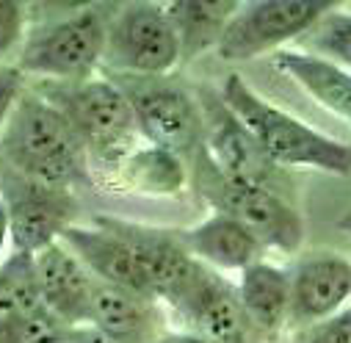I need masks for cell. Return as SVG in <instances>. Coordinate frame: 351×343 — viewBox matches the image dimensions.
<instances>
[{"mask_svg": "<svg viewBox=\"0 0 351 343\" xmlns=\"http://www.w3.org/2000/svg\"><path fill=\"white\" fill-rule=\"evenodd\" d=\"M64 343H111V340H106L97 329H92V327H77V329H69L66 332V340Z\"/></svg>", "mask_w": 351, "mask_h": 343, "instance_id": "83f0119b", "label": "cell"}, {"mask_svg": "<svg viewBox=\"0 0 351 343\" xmlns=\"http://www.w3.org/2000/svg\"><path fill=\"white\" fill-rule=\"evenodd\" d=\"M274 61L280 72L296 80L315 103H321L335 117L351 125V72L348 69L321 56H313L307 50H282L274 56Z\"/></svg>", "mask_w": 351, "mask_h": 343, "instance_id": "d6986e66", "label": "cell"}, {"mask_svg": "<svg viewBox=\"0 0 351 343\" xmlns=\"http://www.w3.org/2000/svg\"><path fill=\"white\" fill-rule=\"evenodd\" d=\"M100 219L133 246L152 296L163 302L166 307H171L186 294V288L194 283L197 272L202 269V263L183 246L178 233L149 230V227L122 222V219H106V216Z\"/></svg>", "mask_w": 351, "mask_h": 343, "instance_id": "7c38bea8", "label": "cell"}, {"mask_svg": "<svg viewBox=\"0 0 351 343\" xmlns=\"http://www.w3.org/2000/svg\"><path fill=\"white\" fill-rule=\"evenodd\" d=\"M158 343H213V340H208L205 335H199L194 329H166L158 338Z\"/></svg>", "mask_w": 351, "mask_h": 343, "instance_id": "4316f807", "label": "cell"}, {"mask_svg": "<svg viewBox=\"0 0 351 343\" xmlns=\"http://www.w3.org/2000/svg\"><path fill=\"white\" fill-rule=\"evenodd\" d=\"M9 241H12V219H9V208L3 197H0V255L9 246Z\"/></svg>", "mask_w": 351, "mask_h": 343, "instance_id": "f1b7e54d", "label": "cell"}, {"mask_svg": "<svg viewBox=\"0 0 351 343\" xmlns=\"http://www.w3.org/2000/svg\"><path fill=\"white\" fill-rule=\"evenodd\" d=\"M337 230H340V233H346V235H351V208L337 219Z\"/></svg>", "mask_w": 351, "mask_h": 343, "instance_id": "f546056e", "label": "cell"}, {"mask_svg": "<svg viewBox=\"0 0 351 343\" xmlns=\"http://www.w3.org/2000/svg\"><path fill=\"white\" fill-rule=\"evenodd\" d=\"M302 42L307 53L321 56L351 72V12L335 6Z\"/></svg>", "mask_w": 351, "mask_h": 343, "instance_id": "603a6c76", "label": "cell"}, {"mask_svg": "<svg viewBox=\"0 0 351 343\" xmlns=\"http://www.w3.org/2000/svg\"><path fill=\"white\" fill-rule=\"evenodd\" d=\"M0 161L20 175L75 191L92 186L89 152L69 119L39 92H25L0 133Z\"/></svg>", "mask_w": 351, "mask_h": 343, "instance_id": "6da1fadb", "label": "cell"}, {"mask_svg": "<svg viewBox=\"0 0 351 343\" xmlns=\"http://www.w3.org/2000/svg\"><path fill=\"white\" fill-rule=\"evenodd\" d=\"M221 100L246 125L274 166H307L326 175H351V147L304 125L280 106L260 97L241 75H227Z\"/></svg>", "mask_w": 351, "mask_h": 343, "instance_id": "7a4b0ae2", "label": "cell"}, {"mask_svg": "<svg viewBox=\"0 0 351 343\" xmlns=\"http://www.w3.org/2000/svg\"><path fill=\"white\" fill-rule=\"evenodd\" d=\"M119 175L130 189L147 194H174L189 180V163L158 147L136 150L122 166Z\"/></svg>", "mask_w": 351, "mask_h": 343, "instance_id": "7402d4cb", "label": "cell"}, {"mask_svg": "<svg viewBox=\"0 0 351 343\" xmlns=\"http://www.w3.org/2000/svg\"><path fill=\"white\" fill-rule=\"evenodd\" d=\"M25 95V72L14 64H0V133L9 125L17 103Z\"/></svg>", "mask_w": 351, "mask_h": 343, "instance_id": "d4e9b609", "label": "cell"}, {"mask_svg": "<svg viewBox=\"0 0 351 343\" xmlns=\"http://www.w3.org/2000/svg\"><path fill=\"white\" fill-rule=\"evenodd\" d=\"M0 197L9 208L14 252L39 255L50 244L61 241L69 227H75V191L31 180L3 161H0Z\"/></svg>", "mask_w": 351, "mask_h": 343, "instance_id": "9c48e42d", "label": "cell"}, {"mask_svg": "<svg viewBox=\"0 0 351 343\" xmlns=\"http://www.w3.org/2000/svg\"><path fill=\"white\" fill-rule=\"evenodd\" d=\"M36 313H45L36 274V255L12 252L0 263V327L31 318Z\"/></svg>", "mask_w": 351, "mask_h": 343, "instance_id": "44dd1931", "label": "cell"}, {"mask_svg": "<svg viewBox=\"0 0 351 343\" xmlns=\"http://www.w3.org/2000/svg\"><path fill=\"white\" fill-rule=\"evenodd\" d=\"M178 238L199 263L216 272H243L263 261V252H266L249 227L219 211H213L205 222L178 233Z\"/></svg>", "mask_w": 351, "mask_h": 343, "instance_id": "e0dca14e", "label": "cell"}, {"mask_svg": "<svg viewBox=\"0 0 351 343\" xmlns=\"http://www.w3.org/2000/svg\"><path fill=\"white\" fill-rule=\"evenodd\" d=\"M241 3H227V0H180V3H169L166 12L174 23L183 50V61L199 58L208 50H216L232 14L238 12Z\"/></svg>", "mask_w": 351, "mask_h": 343, "instance_id": "ffe728a7", "label": "cell"}, {"mask_svg": "<svg viewBox=\"0 0 351 343\" xmlns=\"http://www.w3.org/2000/svg\"><path fill=\"white\" fill-rule=\"evenodd\" d=\"M351 257L307 252L291 269V327H307L348 307Z\"/></svg>", "mask_w": 351, "mask_h": 343, "instance_id": "4fadbf2b", "label": "cell"}, {"mask_svg": "<svg viewBox=\"0 0 351 343\" xmlns=\"http://www.w3.org/2000/svg\"><path fill=\"white\" fill-rule=\"evenodd\" d=\"M39 95L47 97L75 128L89 161L119 169L136 150L138 125L125 92L111 78H89L77 83L45 80Z\"/></svg>", "mask_w": 351, "mask_h": 343, "instance_id": "3957f363", "label": "cell"}, {"mask_svg": "<svg viewBox=\"0 0 351 343\" xmlns=\"http://www.w3.org/2000/svg\"><path fill=\"white\" fill-rule=\"evenodd\" d=\"M191 180L213 211L238 219L254 233V238L282 255H296L304 244V222L299 211L269 186H252L224 178L210 161L208 150L189 161Z\"/></svg>", "mask_w": 351, "mask_h": 343, "instance_id": "277c9868", "label": "cell"}, {"mask_svg": "<svg viewBox=\"0 0 351 343\" xmlns=\"http://www.w3.org/2000/svg\"><path fill=\"white\" fill-rule=\"evenodd\" d=\"M125 92L141 139L186 163L205 150V117L197 92L166 78L108 75Z\"/></svg>", "mask_w": 351, "mask_h": 343, "instance_id": "5b68a950", "label": "cell"}, {"mask_svg": "<svg viewBox=\"0 0 351 343\" xmlns=\"http://www.w3.org/2000/svg\"><path fill=\"white\" fill-rule=\"evenodd\" d=\"M288 343H351V305L307 327H296Z\"/></svg>", "mask_w": 351, "mask_h": 343, "instance_id": "cb8c5ba5", "label": "cell"}, {"mask_svg": "<svg viewBox=\"0 0 351 343\" xmlns=\"http://www.w3.org/2000/svg\"><path fill=\"white\" fill-rule=\"evenodd\" d=\"M89 327L111 343H158L169 329L163 302L106 283L95 288Z\"/></svg>", "mask_w": 351, "mask_h": 343, "instance_id": "2e32d148", "label": "cell"}, {"mask_svg": "<svg viewBox=\"0 0 351 343\" xmlns=\"http://www.w3.org/2000/svg\"><path fill=\"white\" fill-rule=\"evenodd\" d=\"M36 274L45 310L53 318H58L66 329L89 327L97 280L64 241H56L36 255Z\"/></svg>", "mask_w": 351, "mask_h": 343, "instance_id": "5bb4252c", "label": "cell"}, {"mask_svg": "<svg viewBox=\"0 0 351 343\" xmlns=\"http://www.w3.org/2000/svg\"><path fill=\"white\" fill-rule=\"evenodd\" d=\"M238 294L249 318L269 343L291 327V269L257 261L241 272Z\"/></svg>", "mask_w": 351, "mask_h": 343, "instance_id": "ac0fdd59", "label": "cell"}, {"mask_svg": "<svg viewBox=\"0 0 351 343\" xmlns=\"http://www.w3.org/2000/svg\"><path fill=\"white\" fill-rule=\"evenodd\" d=\"M103 64L111 75L166 78L183 64L174 23L160 3H128L111 12Z\"/></svg>", "mask_w": 351, "mask_h": 343, "instance_id": "52a82bcc", "label": "cell"}, {"mask_svg": "<svg viewBox=\"0 0 351 343\" xmlns=\"http://www.w3.org/2000/svg\"><path fill=\"white\" fill-rule=\"evenodd\" d=\"M197 100L205 117V150L216 163V169L230 180L271 189L277 166L266 158V152L260 150V144L246 130V125L227 108L221 92L199 86Z\"/></svg>", "mask_w": 351, "mask_h": 343, "instance_id": "8fae6325", "label": "cell"}, {"mask_svg": "<svg viewBox=\"0 0 351 343\" xmlns=\"http://www.w3.org/2000/svg\"><path fill=\"white\" fill-rule=\"evenodd\" d=\"M171 310L183 318L186 329H194L213 343H269L249 318L238 285L205 263Z\"/></svg>", "mask_w": 351, "mask_h": 343, "instance_id": "30bf717a", "label": "cell"}, {"mask_svg": "<svg viewBox=\"0 0 351 343\" xmlns=\"http://www.w3.org/2000/svg\"><path fill=\"white\" fill-rule=\"evenodd\" d=\"M108 17L111 12L100 6H86L36 28L25 39L17 67L25 75H39L53 83L95 78V69L106 56Z\"/></svg>", "mask_w": 351, "mask_h": 343, "instance_id": "8992f818", "label": "cell"}, {"mask_svg": "<svg viewBox=\"0 0 351 343\" xmlns=\"http://www.w3.org/2000/svg\"><path fill=\"white\" fill-rule=\"evenodd\" d=\"M25 34V6L0 0V58L9 56Z\"/></svg>", "mask_w": 351, "mask_h": 343, "instance_id": "484cf974", "label": "cell"}, {"mask_svg": "<svg viewBox=\"0 0 351 343\" xmlns=\"http://www.w3.org/2000/svg\"><path fill=\"white\" fill-rule=\"evenodd\" d=\"M95 224L97 227L75 224L61 235V241L77 255V261L89 269V274L97 283L152 296V291L147 285V277H144V269L138 263V255L133 252V246L117 230H111L103 219H97Z\"/></svg>", "mask_w": 351, "mask_h": 343, "instance_id": "9a60e30c", "label": "cell"}, {"mask_svg": "<svg viewBox=\"0 0 351 343\" xmlns=\"http://www.w3.org/2000/svg\"><path fill=\"white\" fill-rule=\"evenodd\" d=\"M335 3L315 0H260L243 3L232 14L216 53L224 61H249L266 53H282V45L304 39Z\"/></svg>", "mask_w": 351, "mask_h": 343, "instance_id": "ba28073f", "label": "cell"}]
</instances>
